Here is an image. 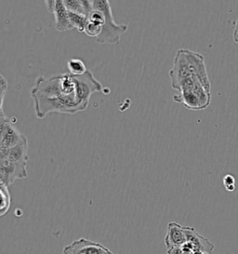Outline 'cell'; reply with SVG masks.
Listing matches in <instances>:
<instances>
[{"mask_svg": "<svg viewBox=\"0 0 238 254\" xmlns=\"http://www.w3.org/2000/svg\"><path fill=\"white\" fill-rule=\"evenodd\" d=\"M110 251L104 245L87 239L75 240L65 247L63 254H107Z\"/></svg>", "mask_w": 238, "mask_h": 254, "instance_id": "obj_9", "label": "cell"}, {"mask_svg": "<svg viewBox=\"0 0 238 254\" xmlns=\"http://www.w3.org/2000/svg\"><path fill=\"white\" fill-rule=\"evenodd\" d=\"M16 121L11 120L7 118L4 110L1 111L0 115V130H1V138H0V149H9L18 144L27 140L26 136L21 132L17 127H15Z\"/></svg>", "mask_w": 238, "mask_h": 254, "instance_id": "obj_5", "label": "cell"}, {"mask_svg": "<svg viewBox=\"0 0 238 254\" xmlns=\"http://www.w3.org/2000/svg\"><path fill=\"white\" fill-rule=\"evenodd\" d=\"M104 86L91 71L74 76L69 73L38 76L30 91L38 120L52 113L75 115L88 108L93 93L104 92Z\"/></svg>", "mask_w": 238, "mask_h": 254, "instance_id": "obj_1", "label": "cell"}, {"mask_svg": "<svg viewBox=\"0 0 238 254\" xmlns=\"http://www.w3.org/2000/svg\"><path fill=\"white\" fill-rule=\"evenodd\" d=\"M223 186L225 187V189L229 192H233L236 190V178L231 175L227 174L223 177Z\"/></svg>", "mask_w": 238, "mask_h": 254, "instance_id": "obj_16", "label": "cell"}, {"mask_svg": "<svg viewBox=\"0 0 238 254\" xmlns=\"http://www.w3.org/2000/svg\"><path fill=\"white\" fill-rule=\"evenodd\" d=\"M67 68L69 71V74L74 76H80L87 73L88 69L86 67L83 61L77 58H73L68 62Z\"/></svg>", "mask_w": 238, "mask_h": 254, "instance_id": "obj_12", "label": "cell"}, {"mask_svg": "<svg viewBox=\"0 0 238 254\" xmlns=\"http://www.w3.org/2000/svg\"><path fill=\"white\" fill-rule=\"evenodd\" d=\"M187 241L191 242L195 247L196 251H204L208 254H211L214 250V245L208 239L202 237L193 227L184 226Z\"/></svg>", "mask_w": 238, "mask_h": 254, "instance_id": "obj_11", "label": "cell"}, {"mask_svg": "<svg viewBox=\"0 0 238 254\" xmlns=\"http://www.w3.org/2000/svg\"><path fill=\"white\" fill-rule=\"evenodd\" d=\"M92 8L102 10L105 15V23L103 32L99 38H96L99 44H117L121 37L128 30V26L124 23H116L113 17L111 5L108 0H92Z\"/></svg>", "mask_w": 238, "mask_h": 254, "instance_id": "obj_4", "label": "cell"}, {"mask_svg": "<svg viewBox=\"0 0 238 254\" xmlns=\"http://www.w3.org/2000/svg\"><path fill=\"white\" fill-rule=\"evenodd\" d=\"M112 254L111 252H110V253H108V254Z\"/></svg>", "mask_w": 238, "mask_h": 254, "instance_id": "obj_19", "label": "cell"}, {"mask_svg": "<svg viewBox=\"0 0 238 254\" xmlns=\"http://www.w3.org/2000/svg\"><path fill=\"white\" fill-rule=\"evenodd\" d=\"M69 18H70V22H71V24L74 29L77 30V32H79V33H85L86 25L88 23L87 16L69 11Z\"/></svg>", "mask_w": 238, "mask_h": 254, "instance_id": "obj_13", "label": "cell"}, {"mask_svg": "<svg viewBox=\"0 0 238 254\" xmlns=\"http://www.w3.org/2000/svg\"><path fill=\"white\" fill-rule=\"evenodd\" d=\"M0 194H1V204H0V216H5V214L9 210L11 204V197L8 191V187L0 185Z\"/></svg>", "mask_w": 238, "mask_h": 254, "instance_id": "obj_14", "label": "cell"}, {"mask_svg": "<svg viewBox=\"0 0 238 254\" xmlns=\"http://www.w3.org/2000/svg\"><path fill=\"white\" fill-rule=\"evenodd\" d=\"M233 38H234V41L238 44V19L236 22L235 24V29H234V34H233Z\"/></svg>", "mask_w": 238, "mask_h": 254, "instance_id": "obj_18", "label": "cell"}, {"mask_svg": "<svg viewBox=\"0 0 238 254\" xmlns=\"http://www.w3.org/2000/svg\"><path fill=\"white\" fill-rule=\"evenodd\" d=\"M0 159H7L13 162L27 163L28 156V139L9 149H0Z\"/></svg>", "mask_w": 238, "mask_h": 254, "instance_id": "obj_10", "label": "cell"}, {"mask_svg": "<svg viewBox=\"0 0 238 254\" xmlns=\"http://www.w3.org/2000/svg\"><path fill=\"white\" fill-rule=\"evenodd\" d=\"M26 166L27 163L0 159V184L8 187L17 180L25 179L28 176Z\"/></svg>", "mask_w": 238, "mask_h": 254, "instance_id": "obj_6", "label": "cell"}, {"mask_svg": "<svg viewBox=\"0 0 238 254\" xmlns=\"http://www.w3.org/2000/svg\"><path fill=\"white\" fill-rule=\"evenodd\" d=\"M1 81H0V92H1V105H0V110L3 111V105H4V99H5V95L7 93V81L5 79V77L3 75H0Z\"/></svg>", "mask_w": 238, "mask_h": 254, "instance_id": "obj_17", "label": "cell"}, {"mask_svg": "<svg viewBox=\"0 0 238 254\" xmlns=\"http://www.w3.org/2000/svg\"><path fill=\"white\" fill-rule=\"evenodd\" d=\"M187 242L184 226L178 223L171 222L168 225L165 236V244L168 254H174L175 252Z\"/></svg>", "mask_w": 238, "mask_h": 254, "instance_id": "obj_8", "label": "cell"}, {"mask_svg": "<svg viewBox=\"0 0 238 254\" xmlns=\"http://www.w3.org/2000/svg\"><path fill=\"white\" fill-rule=\"evenodd\" d=\"M169 75L171 77V88L173 90H175L182 80L196 76L200 79L203 86L211 92V84L208 78L205 59L200 53L185 49L178 50Z\"/></svg>", "mask_w": 238, "mask_h": 254, "instance_id": "obj_2", "label": "cell"}, {"mask_svg": "<svg viewBox=\"0 0 238 254\" xmlns=\"http://www.w3.org/2000/svg\"><path fill=\"white\" fill-rule=\"evenodd\" d=\"M102 32H103V26L102 25H98V24L90 23L88 21V23L86 25V29H85V34L87 36L96 39L101 36Z\"/></svg>", "mask_w": 238, "mask_h": 254, "instance_id": "obj_15", "label": "cell"}, {"mask_svg": "<svg viewBox=\"0 0 238 254\" xmlns=\"http://www.w3.org/2000/svg\"><path fill=\"white\" fill-rule=\"evenodd\" d=\"M45 6L48 8V11L54 16L56 30L63 33L74 29L70 22L69 11L63 3V0L45 1Z\"/></svg>", "mask_w": 238, "mask_h": 254, "instance_id": "obj_7", "label": "cell"}, {"mask_svg": "<svg viewBox=\"0 0 238 254\" xmlns=\"http://www.w3.org/2000/svg\"><path fill=\"white\" fill-rule=\"evenodd\" d=\"M178 91L173 96V100L183 105L193 111H200L208 108L211 102V92H209L196 76L186 78L179 83L175 89Z\"/></svg>", "mask_w": 238, "mask_h": 254, "instance_id": "obj_3", "label": "cell"}]
</instances>
